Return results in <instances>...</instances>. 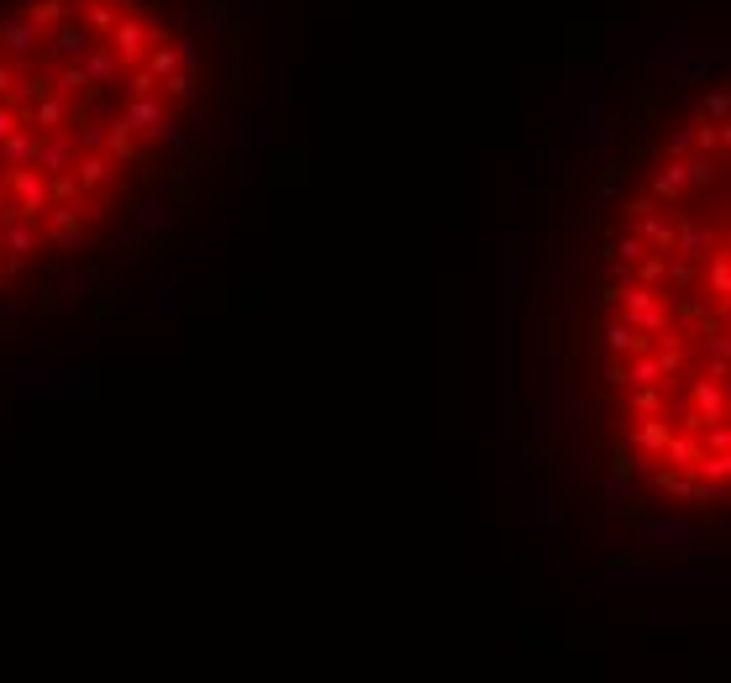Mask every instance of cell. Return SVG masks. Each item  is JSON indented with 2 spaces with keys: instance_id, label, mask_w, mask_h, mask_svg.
<instances>
[{
  "instance_id": "cell-9",
  "label": "cell",
  "mask_w": 731,
  "mask_h": 683,
  "mask_svg": "<svg viewBox=\"0 0 731 683\" xmlns=\"http://www.w3.org/2000/svg\"><path fill=\"white\" fill-rule=\"evenodd\" d=\"M22 127H32L37 137H53V132H69V100L58 95H37L32 106H22Z\"/></svg>"
},
{
  "instance_id": "cell-6",
  "label": "cell",
  "mask_w": 731,
  "mask_h": 683,
  "mask_svg": "<svg viewBox=\"0 0 731 683\" xmlns=\"http://www.w3.org/2000/svg\"><path fill=\"white\" fill-rule=\"evenodd\" d=\"M43 221H48V242L53 247H79L90 237V221H85V211H79V200H53L43 211Z\"/></svg>"
},
{
  "instance_id": "cell-4",
  "label": "cell",
  "mask_w": 731,
  "mask_h": 683,
  "mask_svg": "<svg viewBox=\"0 0 731 683\" xmlns=\"http://www.w3.org/2000/svg\"><path fill=\"white\" fill-rule=\"evenodd\" d=\"M0 253H6V268L11 274H22L37 253V221L16 216L11 205H0Z\"/></svg>"
},
{
  "instance_id": "cell-42",
  "label": "cell",
  "mask_w": 731,
  "mask_h": 683,
  "mask_svg": "<svg viewBox=\"0 0 731 683\" xmlns=\"http://www.w3.org/2000/svg\"><path fill=\"white\" fill-rule=\"evenodd\" d=\"M700 379H710V384H726V358H710Z\"/></svg>"
},
{
  "instance_id": "cell-29",
  "label": "cell",
  "mask_w": 731,
  "mask_h": 683,
  "mask_svg": "<svg viewBox=\"0 0 731 683\" xmlns=\"http://www.w3.org/2000/svg\"><path fill=\"white\" fill-rule=\"evenodd\" d=\"M158 95H169V106H190V100H195V74L174 69L164 85H158Z\"/></svg>"
},
{
  "instance_id": "cell-18",
  "label": "cell",
  "mask_w": 731,
  "mask_h": 683,
  "mask_svg": "<svg viewBox=\"0 0 731 683\" xmlns=\"http://www.w3.org/2000/svg\"><path fill=\"white\" fill-rule=\"evenodd\" d=\"M705 295L716 305L731 300V253H726V247H716V253L705 258Z\"/></svg>"
},
{
  "instance_id": "cell-38",
  "label": "cell",
  "mask_w": 731,
  "mask_h": 683,
  "mask_svg": "<svg viewBox=\"0 0 731 683\" xmlns=\"http://www.w3.org/2000/svg\"><path fill=\"white\" fill-rule=\"evenodd\" d=\"M705 358H731V342H726V331H710V337H705Z\"/></svg>"
},
{
  "instance_id": "cell-13",
  "label": "cell",
  "mask_w": 731,
  "mask_h": 683,
  "mask_svg": "<svg viewBox=\"0 0 731 683\" xmlns=\"http://www.w3.org/2000/svg\"><path fill=\"white\" fill-rule=\"evenodd\" d=\"M48 48H53L58 58H64V64H79V58L90 53V32L79 27L74 16H64V22L53 27V37H48Z\"/></svg>"
},
{
  "instance_id": "cell-2",
  "label": "cell",
  "mask_w": 731,
  "mask_h": 683,
  "mask_svg": "<svg viewBox=\"0 0 731 683\" xmlns=\"http://www.w3.org/2000/svg\"><path fill=\"white\" fill-rule=\"evenodd\" d=\"M121 116H127V127L137 137H153V142H185V132L174 127V116H169V100L164 95H132L127 106H116Z\"/></svg>"
},
{
  "instance_id": "cell-45",
  "label": "cell",
  "mask_w": 731,
  "mask_h": 683,
  "mask_svg": "<svg viewBox=\"0 0 731 683\" xmlns=\"http://www.w3.org/2000/svg\"><path fill=\"white\" fill-rule=\"evenodd\" d=\"M0 58H6V48H0Z\"/></svg>"
},
{
  "instance_id": "cell-17",
  "label": "cell",
  "mask_w": 731,
  "mask_h": 683,
  "mask_svg": "<svg viewBox=\"0 0 731 683\" xmlns=\"http://www.w3.org/2000/svg\"><path fill=\"white\" fill-rule=\"evenodd\" d=\"M605 347H611L616 358H637V353H653V337H642V331L626 326V321H611L605 326Z\"/></svg>"
},
{
  "instance_id": "cell-36",
  "label": "cell",
  "mask_w": 731,
  "mask_h": 683,
  "mask_svg": "<svg viewBox=\"0 0 731 683\" xmlns=\"http://www.w3.org/2000/svg\"><path fill=\"white\" fill-rule=\"evenodd\" d=\"M705 426H710V421L700 416V410H689V405L679 410V431H684V437H700V431H705Z\"/></svg>"
},
{
  "instance_id": "cell-43",
  "label": "cell",
  "mask_w": 731,
  "mask_h": 683,
  "mask_svg": "<svg viewBox=\"0 0 731 683\" xmlns=\"http://www.w3.org/2000/svg\"><path fill=\"white\" fill-rule=\"evenodd\" d=\"M90 284H100V274H69V289H90Z\"/></svg>"
},
{
  "instance_id": "cell-24",
  "label": "cell",
  "mask_w": 731,
  "mask_h": 683,
  "mask_svg": "<svg viewBox=\"0 0 731 683\" xmlns=\"http://www.w3.org/2000/svg\"><path fill=\"white\" fill-rule=\"evenodd\" d=\"M621 374H626V384H632V389H642V384H663V389H674V379H663V368H658L653 353H637L632 363H621Z\"/></svg>"
},
{
  "instance_id": "cell-10",
  "label": "cell",
  "mask_w": 731,
  "mask_h": 683,
  "mask_svg": "<svg viewBox=\"0 0 731 683\" xmlns=\"http://www.w3.org/2000/svg\"><path fill=\"white\" fill-rule=\"evenodd\" d=\"M69 163H74V137L69 132H53V137H37V153H32V169L43 174V179H58V174H69Z\"/></svg>"
},
{
  "instance_id": "cell-39",
  "label": "cell",
  "mask_w": 731,
  "mask_h": 683,
  "mask_svg": "<svg viewBox=\"0 0 731 683\" xmlns=\"http://www.w3.org/2000/svg\"><path fill=\"white\" fill-rule=\"evenodd\" d=\"M637 473V458H632V447H616V479H632Z\"/></svg>"
},
{
  "instance_id": "cell-7",
  "label": "cell",
  "mask_w": 731,
  "mask_h": 683,
  "mask_svg": "<svg viewBox=\"0 0 731 683\" xmlns=\"http://www.w3.org/2000/svg\"><path fill=\"white\" fill-rule=\"evenodd\" d=\"M106 43H111V53L121 58V64L127 69H137L142 58H148V22H142V16H116V27L106 32Z\"/></svg>"
},
{
  "instance_id": "cell-41",
  "label": "cell",
  "mask_w": 731,
  "mask_h": 683,
  "mask_svg": "<svg viewBox=\"0 0 731 683\" xmlns=\"http://www.w3.org/2000/svg\"><path fill=\"white\" fill-rule=\"evenodd\" d=\"M16 127H22V116H16V111L6 106V100H0V137H6V132H16Z\"/></svg>"
},
{
  "instance_id": "cell-33",
  "label": "cell",
  "mask_w": 731,
  "mask_h": 683,
  "mask_svg": "<svg viewBox=\"0 0 731 683\" xmlns=\"http://www.w3.org/2000/svg\"><path fill=\"white\" fill-rule=\"evenodd\" d=\"M700 447H705V452H731V426H726V421H710V426L700 431Z\"/></svg>"
},
{
  "instance_id": "cell-35",
  "label": "cell",
  "mask_w": 731,
  "mask_h": 683,
  "mask_svg": "<svg viewBox=\"0 0 731 683\" xmlns=\"http://www.w3.org/2000/svg\"><path fill=\"white\" fill-rule=\"evenodd\" d=\"M127 90H132V95H158V79H153L148 69H142V64H137V69L127 74Z\"/></svg>"
},
{
  "instance_id": "cell-21",
  "label": "cell",
  "mask_w": 731,
  "mask_h": 683,
  "mask_svg": "<svg viewBox=\"0 0 731 683\" xmlns=\"http://www.w3.org/2000/svg\"><path fill=\"white\" fill-rule=\"evenodd\" d=\"M632 221H637V237L647 242V253H674V221H663L658 211L632 216Z\"/></svg>"
},
{
  "instance_id": "cell-14",
  "label": "cell",
  "mask_w": 731,
  "mask_h": 683,
  "mask_svg": "<svg viewBox=\"0 0 731 683\" xmlns=\"http://www.w3.org/2000/svg\"><path fill=\"white\" fill-rule=\"evenodd\" d=\"M106 158L111 163H121V158L137 163L142 158V142H137V132L127 127V116H121V111H111V121H106Z\"/></svg>"
},
{
  "instance_id": "cell-11",
  "label": "cell",
  "mask_w": 731,
  "mask_h": 683,
  "mask_svg": "<svg viewBox=\"0 0 731 683\" xmlns=\"http://www.w3.org/2000/svg\"><path fill=\"white\" fill-rule=\"evenodd\" d=\"M69 179L79 184V195H95V190H106V184L116 179V163L106 153H74Z\"/></svg>"
},
{
  "instance_id": "cell-31",
  "label": "cell",
  "mask_w": 731,
  "mask_h": 683,
  "mask_svg": "<svg viewBox=\"0 0 731 683\" xmlns=\"http://www.w3.org/2000/svg\"><path fill=\"white\" fill-rule=\"evenodd\" d=\"M695 148L721 158V148H726V127H721V121H695Z\"/></svg>"
},
{
  "instance_id": "cell-19",
  "label": "cell",
  "mask_w": 731,
  "mask_h": 683,
  "mask_svg": "<svg viewBox=\"0 0 731 683\" xmlns=\"http://www.w3.org/2000/svg\"><path fill=\"white\" fill-rule=\"evenodd\" d=\"M689 410H700L705 421H726V384L695 379V389H689Z\"/></svg>"
},
{
  "instance_id": "cell-3",
  "label": "cell",
  "mask_w": 731,
  "mask_h": 683,
  "mask_svg": "<svg viewBox=\"0 0 731 683\" xmlns=\"http://www.w3.org/2000/svg\"><path fill=\"white\" fill-rule=\"evenodd\" d=\"M6 190H11V211L16 216H27V221H43V211L53 205V190H48V179L32 169H6Z\"/></svg>"
},
{
  "instance_id": "cell-22",
  "label": "cell",
  "mask_w": 731,
  "mask_h": 683,
  "mask_svg": "<svg viewBox=\"0 0 731 683\" xmlns=\"http://www.w3.org/2000/svg\"><path fill=\"white\" fill-rule=\"evenodd\" d=\"M700 437H684V431H668V442H663V452H658V458H668V468H679V473H689V468H695L700 463Z\"/></svg>"
},
{
  "instance_id": "cell-12",
  "label": "cell",
  "mask_w": 731,
  "mask_h": 683,
  "mask_svg": "<svg viewBox=\"0 0 731 683\" xmlns=\"http://www.w3.org/2000/svg\"><path fill=\"white\" fill-rule=\"evenodd\" d=\"M79 69L90 74V85H95V90H111L116 79H121V58L111 53V43H90V53L79 58Z\"/></svg>"
},
{
  "instance_id": "cell-37",
  "label": "cell",
  "mask_w": 731,
  "mask_h": 683,
  "mask_svg": "<svg viewBox=\"0 0 731 683\" xmlns=\"http://www.w3.org/2000/svg\"><path fill=\"white\" fill-rule=\"evenodd\" d=\"M726 106H731L726 90H710V95H705V121H721V116H726Z\"/></svg>"
},
{
  "instance_id": "cell-16",
  "label": "cell",
  "mask_w": 731,
  "mask_h": 683,
  "mask_svg": "<svg viewBox=\"0 0 731 683\" xmlns=\"http://www.w3.org/2000/svg\"><path fill=\"white\" fill-rule=\"evenodd\" d=\"M48 95H58V100H69V106H74V100H90L95 85H90V74L79 64H64L58 74H48Z\"/></svg>"
},
{
  "instance_id": "cell-20",
  "label": "cell",
  "mask_w": 731,
  "mask_h": 683,
  "mask_svg": "<svg viewBox=\"0 0 731 683\" xmlns=\"http://www.w3.org/2000/svg\"><path fill=\"white\" fill-rule=\"evenodd\" d=\"M716 179H721V158L716 153H700V158H684V190H716Z\"/></svg>"
},
{
  "instance_id": "cell-15",
  "label": "cell",
  "mask_w": 731,
  "mask_h": 683,
  "mask_svg": "<svg viewBox=\"0 0 731 683\" xmlns=\"http://www.w3.org/2000/svg\"><path fill=\"white\" fill-rule=\"evenodd\" d=\"M32 153H37V132L32 127L6 132V137H0V174H6V169H27Z\"/></svg>"
},
{
  "instance_id": "cell-28",
  "label": "cell",
  "mask_w": 731,
  "mask_h": 683,
  "mask_svg": "<svg viewBox=\"0 0 731 683\" xmlns=\"http://www.w3.org/2000/svg\"><path fill=\"white\" fill-rule=\"evenodd\" d=\"M22 16H27V22H32L37 32H48V27H58V22H64L69 11H64V0H32V6H27Z\"/></svg>"
},
{
  "instance_id": "cell-26",
  "label": "cell",
  "mask_w": 731,
  "mask_h": 683,
  "mask_svg": "<svg viewBox=\"0 0 731 683\" xmlns=\"http://www.w3.org/2000/svg\"><path fill=\"white\" fill-rule=\"evenodd\" d=\"M116 16H121V11L111 6V0H85V22H79V27H85L90 37H95V32L106 37V32L116 27Z\"/></svg>"
},
{
  "instance_id": "cell-5",
  "label": "cell",
  "mask_w": 731,
  "mask_h": 683,
  "mask_svg": "<svg viewBox=\"0 0 731 683\" xmlns=\"http://www.w3.org/2000/svg\"><path fill=\"white\" fill-rule=\"evenodd\" d=\"M721 247V226H710L705 216H679L674 221V258L684 263H705Z\"/></svg>"
},
{
  "instance_id": "cell-44",
  "label": "cell",
  "mask_w": 731,
  "mask_h": 683,
  "mask_svg": "<svg viewBox=\"0 0 731 683\" xmlns=\"http://www.w3.org/2000/svg\"><path fill=\"white\" fill-rule=\"evenodd\" d=\"M684 148H689V132H674V137H668V153H674V158H679Z\"/></svg>"
},
{
  "instance_id": "cell-25",
  "label": "cell",
  "mask_w": 731,
  "mask_h": 683,
  "mask_svg": "<svg viewBox=\"0 0 731 683\" xmlns=\"http://www.w3.org/2000/svg\"><path fill=\"white\" fill-rule=\"evenodd\" d=\"M679 195H684V158H668L663 169L653 174V200L679 205Z\"/></svg>"
},
{
  "instance_id": "cell-40",
  "label": "cell",
  "mask_w": 731,
  "mask_h": 683,
  "mask_svg": "<svg viewBox=\"0 0 731 683\" xmlns=\"http://www.w3.org/2000/svg\"><path fill=\"white\" fill-rule=\"evenodd\" d=\"M679 316H684V321H705V316H710V305H705V300H684V305H679Z\"/></svg>"
},
{
  "instance_id": "cell-23",
  "label": "cell",
  "mask_w": 731,
  "mask_h": 683,
  "mask_svg": "<svg viewBox=\"0 0 731 683\" xmlns=\"http://www.w3.org/2000/svg\"><path fill=\"white\" fill-rule=\"evenodd\" d=\"M658 368H663V379H679L684 374V363H689V342H684V331H674L668 326V337H663V347H658Z\"/></svg>"
},
{
  "instance_id": "cell-27",
  "label": "cell",
  "mask_w": 731,
  "mask_h": 683,
  "mask_svg": "<svg viewBox=\"0 0 731 683\" xmlns=\"http://www.w3.org/2000/svg\"><path fill=\"white\" fill-rule=\"evenodd\" d=\"M668 431H674V426H668V416H647V421L637 426V447H642V452H653V458H658V452H663V442H668Z\"/></svg>"
},
{
  "instance_id": "cell-30",
  "label": "cell",
  "mask_w": 731,
  "mask_h": 683,
  "mask_svg": "<svg viewBox=\"0 0 731 683\" xmlns=\"http://www.w3.org/2000/svg\"><path fill=\"white\" fill-rule=\"evenodd\" d=\"M647 258V242L632 232V237H621V242H611V263L616 268H632V263H642Z\"/></svg>"
},
{
  "instance_id": "cell-8",
  "label": "cell",
  "mask_w": 731,
  "mask_h": 683,
  "mask_svg": "<svg viewBox=\"0 0 731 683\" xmlns=\"http://www.w3.org/2000/svg\"><path fill=\"white\" fill-rule=\"evenodd\" d=\"M0 48H6L11 64H16V58H37L48 48V32H37L27 16H6V22H0Z\"/></svg>"
},
{
  "instance_id": "cell-32",
  "label": "cell",
  "mask_w": 731,
  "mask_h": 683,
  "mask_svg": "<svg viewBox=\"0 0 731 683\" xmlns=\"http://www.w3.org/2000/svg\"><path fill=\"white\" fill-rule=\"evenodd\" d=\"M663 400H668V389H663V384H642L637 395H632V405L642 410V416H663Z\"/></svg>"
},
{
  "instance_id": "cell-1",
  "label": "cell",
  "mask_w": 731,
  "mask_h": 683,
  "mask_svg": "<svg viewBox=\"0 0 731 683\" xmlns=\"http://www.w3.org/2000/svg\"><path fill=\"white\" fill-rule=\"evenodd\" d=\"M605 300L621 305V321L647 331V337H663L668 331V310H663V295L647 284H621V289H605Z\"/></svg>"
},
{
  "instance_id": "cell-34",
  "label": "cell",
  "mask_w": 731,
  "mask_h": 683,
  "mask_svg": "<svg viewBox=\"0 0 731 683\" xmlns=\"http://www.w3.org/2000/svg\"><path fill=\"white\" fill-rule=\"evenodd\" d=\"M695 268H700V263L668 258V268H663V279H668V284H679V289H689V284H695Z\"/></svg>"
}]
</instances>
